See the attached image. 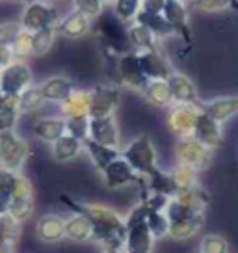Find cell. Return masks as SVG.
<instances>
[{
    "label": "cell",
    "mask_w": 238,
    "mask_h": 253,
    "mask_svg": "<svg viewBox=\"0 0 238 253\" xmlns=\"http://www.w3.org/2000/svg\"><path fill=\"white\" fill-rule=\"evenodd\" d=\"M60 201L73 212H79L86 216L95 242H101L104 248H125V238H127V221L123 220L114 209L95 203H82L77 199L69 198L67 194H60Z\"/></svg>",
    "instance_id": "obj_1"
},
{
    "label": "cell",
    "mask_w": 238,
    "mask_h": 253,
    "mask_svg": "<svg viewBox=\"0 0 238 253\" xmlns=\"http://www.w3.org/2000/svg\"><path fill=\"white\" fill-rule=\"evenodd\" d=\"M95 36L104 56H123L132 50L128 28L125 26V21L116 15V11H106L97 17Z\"/></svg>",
    "instance_id": "obj_2"
},
{
    "label": "cell",
    "mask_w": 238,
    "mask_h": 253,
    "mask_svg": "<svg viewBox=\"0 0 238 253\" xmlns=\"http://www.w3.org/2000/svg\"><path fill=\"white\" fill-rule=\"evenodd\" d=\"M147 211L149 207L145 201L128 212L127 216V238H125V253H151L155 237H153L149 223H147Z\"/></svg>",
    "instance_id": "obj_3"
},
{
    "label": "cell",
    "mask_w": 238,
    "mask_h": 253,
    "mask_svg": "<svg viewBox=\"0 0 238 253\" xmlns=\"http://www.w3.org/2000/svg\"><path fill=\"white\" fill-rule=\"evenodd\" d=\"M121 157L127 160L138 175L147 177L155 169H159L157 164V149L149 134H140L121 151Z\"/></svg>",
    "instance_id": "obj_4"
},
{
    "label": "cell",
    "mask_w": 238,
    "mask_h": 253,
    "mask_svg": "<svg viewBox=\"0 0 238 253\" xmlns=\"http://www.w3.org/2000/svg\"><path fill=\"white\" fill-rule=\"evenodd\" d=\"M28 157H30V145L23 136L17 134L15 128L0 132V168L21 171Z\"/></svg>",
    "instance_id": "obj_5"
},
{
    "label": "cell",
    "mask_w": 238,
    "mask_h": 253,
    "mask_svg": "<svg viewBox=\"0 0 238 253\" xmlns=\"http://www.w3.org/2000/svg\"><path fill=\"white\" fill-rule=\"evenodd\" d=\"M34 84L30 65L24 60H13L0 69V93L21 95L28 86Z\"/></svg>",
    "instance_id": "obj_6"
},
{
    "label": "cell",
    "mask_w": 238,
    "mask_h": 253,
    "mask_svg": "<svg viewBox=\"0 0 238 253\" xmlns=\"http://www.w3.org/2000/svg\"><path fill=\"white\" fill-rule=\"evenodd\" d=\"M201 114V104L173 103L167 110V126L179 138L194 134V128Z\"/></svg>",
    "instance_id": "obj_7"
},
{
    "label": "cell",
    "mask_w": 238,
    "mask_h": 253,
    "mask_svg": "<svg viewBox=\"0 0 238 253\" xmlns=\"http://www.w3.org/2000/svg\"><path fill=\"white\" fill-rule=\"evenodd\" d=\"M175 157H177V162L186 164L198 171L208 168V164H210V149L205 147L201 142H198L194 136H184V138L177 140Z\"/></svg>",
    "instance_id": "obj_8"
},
{
    "label": "cell",
    "mask_w": 238,
    "mask_h": 253,
    "mask_svg": "<svg viewBox=\"0 0 238 253\" xmlns=\"http://www.w3.org/2000/svg\"><path fill=\"white\" fill-rule=\"evenodd\" d=\"M60 21L58 15V9L48 6L47 2H41V0H34L30 4H26L21 13V26L28 32L41 30L45 26H56Z\"/></svg>",
    "instance_id": "obj_9"
},
{
    "label": "cell",
    "mask_w": 238,
    "mask_h": 253,
    "mask_svg": "<svg viewBox=\"0 0 238 253\" xmlns=\"http://www.w3.org/2000/svg\"><path fill=\"white\" fill-rule=\"evenodd\" d=\"M101 173H103L104 186L108 190H118L123 188V186H128V184H140L142 186L143 182H145V179H143L142 175L136 173L132 166L123 157H119L114 162H110Z\"/></svg>",
    "instance_id": "obj_10"
},
{
    "label": "cell",
    "mask_w": 238,
    "mask_h": 253,
    "mask_svg": "<svg viewBox=\"0 0 238 253\" xmlns=\"http://www.w3.org/2000/svg\"><path fill=\"white\" fill-rule=\"evenodd\" d=\"M118 82L143 93L145 86L149 84V79L143 73L138 52L130 50V52L118 58Z\"/></svg>",
    "instance_id": "obj_11"
},
{
    "label": "cell",
    "mask_w": 238,
    "mask_h": 253,
    "mask_svg": "<svg viewBox=\"0 0 238 253\" xmlns=\"http://www.w3.org/2000/svg\"><path fill=\"white\" fill-rule=\"evenodd\" d=\"M91 93V104H89V118H104V116H114L118 110L121 91L118 86H106V84H97L89 89Z\"/></svg>",
    "instance_id": "obj_12"
},
{
    "label": "cell",
    "mask_w": 238,
    "mask_h": 253,
    "mask_svg": "<svg viewBox=\"0 0 238 253\" xmlns=\"http://www.w3.org/2000/svg\"><path fill=\"white\" fill-rule=\"evenodd\" d=\"M164 17H166L169 24L173 26L175 36H179L183 43L186 45V48L192 47V26L190 19H188V8L184 6V2L181 0H166V6H164Z\"/></svg>",
    "instance_id": "obj_13"
},
{
    "label": "cell",
    "mask_w": 238,
    "mask_h": 253,
    "mask_svg": "<svg viewBox=\"0 0 238 253\" xmlns=\"http://www.w3.org/2000/svg\"><path fill=\"white\" fill-rule=\"evenodd\" d=\"M138 58H140V63H142V69L145 73V77L149 80H167L175 73L173 65L169 63L166 56L160 52V48L140 50Z\"/></svg>",
    "instance_id": "obj_14"
},
{
    "label": "cell",
    "mask_w": 238,
    "mask_h": 253,
    "mask_svg": "<svg viewBox=\"0 0 238 253\" xmlns=\"http://www.w3.org/2000/svg\"><path fill=\"white\" fill-rule=\"evenodd\" d=\"M222 123H218L214 118H210L206 112L201 110L198 118V123H196V128H194V138L201 142L205 147H208L210 151L218 149L223 143V128Z\"/></svg>",
    "instance_id": "obj_15"
},
{
    "label": "cell",
    "mask_w": 238,
    "mask_h": 253,
    "mask_svg": "<svg viewBox=\"0 0 238 253\" xmlns=\"http://www.w3.org/2000/svg\"><path fill=\"white\" fill-rule=\"evenodd\" d=\"M89 138L99 143L118 147L121 142L119 128L114 116H104V118H89Z\"/></svg>",
    "instance_id": "obj_16"
},
{
    "label": "cell",
    "mask_w": 238,
    "mask_h": 253,
    "mask_svg": "<svg viewBox=\"0 0 238 253\" xmlns=\"http://www.w3.org/2000/svg\"><path fill=\"white\" fill-rule=\"evenodd\" d=\"M93 28V21L86 17L84 13H80L77 9H73L71 13H67L65 17H62L58 24H56V32L60 36H64L67 40H79L84 38L86 34H89Z\"/></svg>",
    "instance_id": "obj_17"
},
{
    "label": "cell",
    "mask_w": 238,
    "mask_h": 253,
    "mask_svg": "<svg viewBox=\"0 0 238 253\" xmlns=\"http://www.w3.org/2000/svg\"><path fill=\"white\" fill-rule=\"evenodd\" d=\"M0 194H9L11 198L34 196V186L21 171L0 168Z\"/></svg>",
    "instance_id": "obj_18"
},
{
    "label": "cell",
    "mask_w": 238,
    "mask_h": 253,
    "mask_svg": "<svg viewBox=\"0 0 238 253\" xmlns=\"http://www.w3.org/2000/svg\"><path fill=\"white\" fill-rule=\"evenodd\" d=\"M36 235L45 244H56L65 238V220L58 214H45L36 223Z\"/></svg>",
    "instance_id": "obj_19"
},
{
    "label": "cell",
    "mask_w": 238,
    "mask_h": 253,
    "mask_svg": "<svg viewBox=\"0 0 238 253\" xmlns=\"http://www.w3.org/2000/svg\"><path fill=\"white\" fill-rule=\"evenodd\" d=\"M167 84L171 87L175 103H186V104H201L198 95V87L194 84V80L190 77H186L183 73L175 71L169 79Z\"/></svg>",
    "instance_id": "obj_20"
},
{
    "label": "cell",
    "mask_w": 238,
    "mask_h": 253,
    "mask_svg": "<svg viewBox=\"0 0 238 253\" xmlns=\"http://www.w3.org/2000/svg\"><path fill=\"white\" fill-rule=\"evenodd\" d=\"M89 104H91V93L89 89H79L75 87L71 93L60 103V110L64 118H80V116H89Z\"/></svg>",
    "instance_id": "obj_21"
},
{
    "label": "cell",
    "mask_w": 238,
    "mask_h": 253,
    "mask_svg": "<svg viewBox=\"0 0 238 253\" xmlns=\"http://www.w3.org/2000/svg\"><path fill=\"white\" fill-rule=\"evenodd\" d=\"M84 149V142L75 138V136L67 134L65 132L62 138H58L56 142L50 143V153L58 164H65V162H71L79 157Z\"/></svg>",
    "instance_id": "obj_22"
},
{
    "label": "cell",
    "mask_w": 238,
    "mask_h": 253,
    "mask_svg": "<svg viewBox=\"0 0 238 253\" xmlns=\"http://www.w3.org/2000/svg\"><path fill=\"white\" fill-rule=\"evenodd\" d=\"M203 223H205V212L192 214V216H186L181 220H173L169 221L167 237L173 238V240H188V238L198 235L203 227Z\"/></svg>",
    "instance_id": "obj_23"
},
{
    "label": "cell",
    "mask_w": 238,
    "mask_h": 253,
    "mask_svg": "<svg viewBox=\"0 0 238 253\" xmlns=\"http://www.w3.org/2000/svg\"><path fill=\"white\" fill-rule=\"evenodd\" d=\"M201 110L223 125L238 114V97H216L208 103H201Z\"/></svg>",
    "instance_id": "obj_24"
},
{
    "label": "cell",
    "mask_w": 238,
    "mask_h": 253,
    "mask_svg": "<svg viewBox=\"0 0 238 253\" xmlns=\"http://www.w3.org/2000/svg\"><path fill=\"white\" fill-rule=\"evenodd\" d=\"M34 136L41 142L52 143L67 132L65 118H40L32 126Z\"/></svg>",
    "instance_id": "obj_25"
},
{
    "label": "cell",
    "mask_w": 238,
    "mask_h": 253,
    "mask_svg": "<svg viewBox=\"0 0 238 253\" xmlns=\"http://www.w3.org/2000/svg\"><path fill=\"white\" fill-rule=\"evenodd\" d=\"M84 149H86V153L89 155L91 162H93V166H95L99 171H103L110 162H114L116 158L121 157V149L104 145V143H99V142H95V140H91L89 136L84 140Z\"/></svg>",
    "instance_id": "obj_26"
},
{
    "label": "cell",
    "mask_w": 238,
    "mask_h": 253,
    "mask_svg": "<svg viewBox=\"0 0 238 253\" xmlns=\"http://www.w3.org/2000/svg\"><path fill=\"white\" fill-rule=\"evenodd\" d=\"M134 23L145 26L155 38H169V36H175L173 26L164 17V13H155V11L140 9V13L136 15Z\"/></svg>",
    "instance_id": "obj_27"
},
{
    "label": "cell",
    "mask_w": 238,
    "mask_h": 253,
    "mask_svg": "<svg viewBox=\"0 0 238 253\" xmlns=\"http://www.w3.org/2000/svg\"><path fill=\"white\" fill-rule=\"evenodd\" d=\"M41 91H43V97L47 103H62L67 95L75 89V84H73L71 79H67L64 75H58V77H50L47 79L43 84H40Z\"/></svg>",
    "instance_id": "obj_28"
},
{
    "label": "cell",
    "mask_w": 238,
    "mask_h": 253,
    "mask_svg": "<svg viewBox=\"0 0 238 253\" xmlns=\"http://www.w3.org/2000/svg\"><path fill=\"white\" fill-rule=\"evenodd\" d=\"M21 237V221L11 214H0V253H13Z\"/></svg>",
    "instance_id": "obj_29"
},
{
    "label": "cell",
    "mask_w": 238,
    "mask_h": 253,
    "mask_svg": "<svg viewBox=\"0 0 238 253\" xmlns=\"http://www.w3.org/2000/svg\"><path fill=\"white\" fill-rule=\"evenodd\" d=\"M65 238L73 242H87L93 238V229L86 216L73 212V216L65 220Z\"/></svg>",
    "instance_id": "obj_30"
},
{
    "label": "cell",
    "mask_w": 238,
    "mask_h": 253,
    "mask_svg": "<svg viewBox=\"0 0 238 253\" xmlns=\"http://www.w3.org/2000/svg\"><path fill=\"white\" fill-rule=\"evenodd\" d=\"M143 95L149 103L159 108H169L175 103L167 80H149V84L143 89Z\"/></svg>",
    "instance_id": "obj_31"
},
{
    "label": "cell",
    "mask_w": 238,
    "mask_h": 253,
    "mask_svg": "<svg viewBox=\"0 0 238 253\" xmlns=\"http://www.w3.org/2000/svg\"><path fill=\"white\" fill-rule=\"evenodd\" d=\"M19 118H21L19 95L2 93V103H0V132H4V130H13Z\"/></svg>",
    "instance_id": "obj_32"
},
{
    "label": "cell",
    "mask_w": 238,
    "mask_h": 253,
    "mask_svg": "<svg viewBox=\"0 0 238 253\" xmlns=\"http://www.w3.org/2000/svg\"><path fill=\"white\" fill-rule=\"evenodd\" d=\"M175 199H179L183 205L190 207L192 211H198V212H205L206 207H208V201H210L208 194H206L199 184H196V186H192V188H188V190L179 192V194L175 196Z\"/></svg>",
    "instance_id": "obj_33"
},
{
    "label": "cell",
    "mask_w": 238,
    "mask_h": 253,
    "mask_svg": "<svg viewBox=\"0 0 238 253\" xmlns=\"http://www.w3.org/2000/svg\"><path fill=\"white\" fill-rule=\"evenodd\" d=\"M169 177H171L175 188H177V194L198 184V169L186 166V164H181V162H177V166L169 169Z\"/></svg>",
    "instance_id": "obj_34"
},
{
    "label": "cell",
    "mask_w": 238,
    "mask_h": 253,
    "mask_svg": "<svg viewBox=\"0 0 238 253\" xmlns=\"http://www.w3.org/2000/svg\"><path fill=\"white\" fill-rule=\"evenodd\" d=\"M128 36H130V43L136 52L140 50H151V48H159L157 45V38L145 26L134 23L128 28Z\"/></svg>",
    "instance_id": "obj_35"
},
{
    "label": "cell",
    "mask_w": 238,
    "mask_h": 253,
    "mask_svg": "<svg viewBox=\"0 0 238 253\" xmlns=\"http://www.w3.org/2000/svg\"><path fill=\"white\" fill-rule=\"evenodd\" d=\"M47 103L45 97H43V91H41L40 86H28L23 93L19 95V110L21 114H32V112L40 110L43 104Z\"/></svg>",
    "instance_id": "obj_36"
},
{
    "label": "cell",
    "mask_w": 238,
    "mask_h": 253,
    "mask_svg": "<svg viewBox=\"0 0 238 253\" xmlns=\"http://www.w3.org/2000/svg\"><path fill=\"white\" fill-rule=\"evenodd\" d=\"M56 26H45L41 30L32 32V50L34 56H45L52 48L56 40Z\"/></svg>",
    "instance_id": "obj_37"
},
{
    "label": "cell",
    "mask_w": 238,
    "mask_h": 253,
    "mask_svg": "<svg viewBox=\"0 0 238 253\" xmlns=\"http://www.w3.org/2000/svg\"><path fill=\"white\" fill-rule=\"evenodd\" d=\"M8 214H11L17 221H26L34 214V196H24V198H13L9 205Z\"/></svg>",
    "instance_id": "obj_38"
},
{
    "label": "cell",
    "mask_w": 238,
    "mask_h": 253,
    "mask_svg": "<svg viewBox=\"0 0 238 253\" xmlns=\"http://www.w3.org/2000/svg\"><path fill=\"white\" fill-rule=\"evenodd\" d=\"M11 52H13V58L15 60H24L28 56H34L32 50V32L28 30H21L19 36L15 38L13 45H11Z\"/></svg>",
    "instance_id": "obj_39"
},
{
    "label": "cell",
    "mask_w": 238,
    "mask_h": 253,
    "mask_svg": "<svg viewBox=\"0 0 238 253\" xmlns=\"http://www.w3.org/2000/svg\"><path fill=\"white\" fill-rule=\"evenodd\" d=\"M140 9H142V0H116V15L121 19V21H125V23H130V21H134L136 15L140 13Z\"/></svg>",
    "instance_id": "obj_40"
},
{
    "label": "cell",
    "mask_w": 238,
    "mask_h": 253,
    "mask_svg": "<svg viewBox=\"0 0 238 253\" xmlns=\"http://www.w3.org/2000/svg\"><path fill=\"white\" fill-rule=\"evenodd\" d=\"M201 253H229V242L220 235H206L199 244Z\"/></svg>",
    "instance_id": "obj_41"
},
{
    "label": "cell",
    "mask_w": 238,
    "mask_h": 253,
    "mask_svg": "<svg viewBox=\"0 0 238 253\" xmlns=\"http://www.w3.org/2000/svg\"><path fill=\"white\" fill-rule=\"evenodd\" d=\"M67 134L75 136L79 140H86L89 136V116H80V118H67Z\"/></svg>",
    "instance_id": "obj_42"
},
{
    "label": "cell",
    "mask_w": 238,
    "mask_h": 253,
    "mask_svg": "<svg viewBox=\"0 0 238 253\" xmlns=\"http://www.w3.org/2000/svg\"><path fill=\"white\" fill-rule=\"evenodd\" d=\"M190 4L199 13H218L223 9H229L233 0H192Z\"/></svg>",
    "instance_id": "obj_43"
},
{
    "label": "cell",
    "mask_w": 238,
    "mask_h": 253,
    "mask_svg": "<svg viewBox=\"0 0 238 253\" xmlns=\"http://www.w3.org/2000/svg\"><path fill=\"white\" fill-rule=\"evenodd\" d=\"M75 9L89 17L91 21H95L97 17L103 13V0H73Z\"/></svg>",
    "instance_id": "obj_44"
},
{
    "label": "cell",
    "mask_w": 238,
    "mask_h": 253,
    "mask_svg": "<svg viewBox=\"0 0 238 253\" xmlns=\"http://www.w3.org/2000/svg\"><path fill=\"white\" fill-rule=\"evenodd\" d=\"M21 30H23V26H21V23H17V21H6V23H0V43L11 47Z\"/></svg>",
    "instance_id": "obj_45"
},
{
    "label": "cell",
    "mask_w": 238,
    "mask_h": 253,
    "mask_svg": "<svg viewBox=\"0 0 238 253\" xmlns=\"http://www.w3.org/2000/svg\"><path fill=\"white\" fill-rule=\"evenodd\" d=\"M164 6H166V0H142V9H147V11L162 13Z\"/></svg>",
    "instance_id": "obj_46"
},
{
    "label": "cell",
    "mask_w": 238,
    "mask_h": 253,
    "mask_svg": "<svg viewBox=\"0 0 238 253\" xmlns=\"http://www.w3.org/2000/svg\"><path fill=\"white\" fill-rule=\"evenodd\" d=\"M13 60H15V58H13L11 47L0 43V69H2V67H6V65H8L9 62H13Z\"/></svg>",
    "instance_id": "obj_47"
},
{
    "label": "cell",
    "mask_w": 238,
    "mask_h": 253,
    "mask_svg": "<svg viewBox=\"0 0 238 253\" xmlns=\"http://www.w3.org/2000/svg\"><path fill=\"white\" fill-rule=\"evenodd\" d=\"M11 196L9 194H0V214H8L9 205H11Z\"/></svg>",
    "instance_id": "obj_48"
},
{
    "label": "cell",
    "mask_w": 238,
    "mask_h": 253,
    "mask_svg": "<svg viewBox=\"0 0 238 253\" xmlns=\"http://www.w3.org/2000/svg\"><path fill=\"white\" fill-rule=\"evenodd\" d=\"M104 253H125V248H104Z\"/></svg>",
    "instance_id": "obj_49"
},
{
    "label": "cell",
    "mask_w": 238,
    "mask_h": 253,
    "mask_svg": "<svg viewBox=\"0 0 238 253\" xmlns=\"http://www.w3.org/2000/svg\"><path fill=\"white\" fill-rule=\"evenodd\" d=\"M231 9H235L238 13V0H233V4H231Z\"/></svg>",
    "instance_id": "obj_50"
},
{
    "label": "cell",
    "mask_w": 238,
    "mask_h": 253,
    "mask_svg": "<svg viewBox=\"0 0 238 253\" xmlns=\"http://www.w3.org/2000/svg\"><path fill=\"white\" fill-rule=\"evenodd\" d=\"M24 2H26V4H30V2H34V0H24Z\"/></svg>",
    "instance_id": "obj_51"
},
{
    "label": "cell",
    "mask_w": 238,
    "mask_h": 253,
    "mask_svg": "<svg viewBox=\"0 0 238 253\" xmlns=\"http://www.w3.org/2000/svg\"><path fill=\"white\" fill-rule=\"evenodd\" d=\"M181 2H192V0H181Z\"/></svg>",
    "instance_id": "obj_52"
},
{
    "label": "cell",
    "mask_w": 238,
    "mask_h": 253,
    "mask_svg": "<svg viewBox=\"0 0 238 253\" xmlns=\"http://www.w3.org/2000/svg\"><path fill=\"white\" fill-rule=\"evenodd\" d=\"M0 103H2V93H0Z\"/></svg>",
    "instance_id": "obj_53"
},
{
    "label": "cell",
    "mask_w": 238,
    "mask_h": 253,
    "mask_svg": "<svg viewBox=\"0 0 238 253\" xmlns=\"http://www.w3.org/2000/svg\"><path fill=\"white\" fill-rule=\"evenodd\" d=\"M103 2H110V0H103Z\"/></svg>",
    "instance_id": "obj_54"
},
{
    "label": "cell",
    "mask_w": 238,
    "mask_h": 253,
    "mask_svg": "<svg viewBox=\"0 0 238 253\" xmlns=\"http://www.w3.org/2000/svg\"><path fill=\"white\" fill-rule=\"evenodd\" d=\"M0 2H2V0H0Z\"/></svg>",
    "instance_id": "obj_55"
},
{
    "label": "cell",
    "mask_w": 238,
    "mask_h": 253,
    "mask_svg": "<svg viewBox=\"0 0 238 253\" xmlns=\"http://www.w3.org/2000/svg\"><path fill=\"white\" fill-rule=\"evenodd\" d=\"M199 253H201V252H199Z\"/></svg>",
    "instance_id": "obj_56"
}]
</instances>
